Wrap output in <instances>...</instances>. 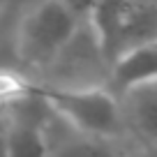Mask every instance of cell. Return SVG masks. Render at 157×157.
Returning a JSON list of instances; mask_svg holds the SVG:
<instances>
[{
	"label": "cell",
	"mask_w": 157,
	"mask_h": 157,
	"mask_svg": "<svg viewBox=\"0 0 157 157\" xmlns=\"http://www.w3.org/2000/svg\"><path fill=\"white\" fill-rule=\"evenodd\" d=\"M0 157H7V152H5V141H2V134H0Z\"/></svg>",
	"instance_id": "obj_8"
},
{
	"label": "cell",
	"mask_w": 157,
	"mask_h": 157,
	"mask_svg": "<svg viewBox=\"0 0 157 157\" xmlns=\"http://www.w3.org/2000/svg\"><path fill=\"white\" fill-rule=\"evenodd\" d=\"M23 2H25V0H23ZM33 2H37V0H33Z\"/></svg>",
	"instance_id": "obj_11"
},
{
	"label": "cell",
	"mask_w": 157,
	"mask_h": 157,
	"mask_svg": "<svg viewBox=\"0 0 157 157\" xmlns=\"http://www.w3.org/2000/svg\"><path fill=\"white\" fill-rule=\"evenodd\" d=\"M65 5H67V10L72 12V14H76L78 19L81 16H88L90 12H93V7L97 5V0H63Z\"/></svg>",
	"instance_id": "obj_7"
},
{
	"label": "cell",
	"mask_w": 157,
	"mask_h": 157,
	"mask_svg": "<svg viewBox=\"0 0 157 157\" xmlns=\"http://www.w3.org/2000/svg\"><path fill=\"white\" fill-rule=\"evenodd\" d=\"M125 95V116L134 132L148 141L150 146L157 143V81L141 83L129 88Z\"/></svg>",
	"instance_id": "obj_5"
},
{
	"label": "cell",
	"mask_w": 157,
	"mask_h": 157,
	"mask_svg": "<svg viewBox=\"0 0 157 157\" xmlns=\"http://www.w3.org/2000/svg\"><path fill=\"white\" fill-rule=\"evenodd\" d=\"M109 81L116 93H127L141 83L157 81V37L125 49L109 67Z\"/></svg>",
	"instance_id": "obj_3"
},
{
	"label": "cell",
	"mask_w": 157,
	"mask_h": 157,
	"mask_svg": "<svg viewBox=\"0 0 157 157\" xmlns=\"http://www.w3.org/2000/svg\"><path fill=\"white\" fill-rule=\"evenodd\" d=\"M46 136H49L46 157H120L109 146L106 136L78 132L53 111L46 123Z\"/></svg>",
	"instance_id": "obj_4"
},
{
	"label": "cell",
	"mask_w": 157,
	"mask_h": 157,
	"mask_svg": "<svg viewBox=\"0 0 157 157\" xmlns=\"http://www.w3.org/2000/svg\"><path fill=\"white\" fill-rule=\"evenodd\" d=\"M148 157H157V143H155V146H150V150H148Z\"/></svg>",
	"instance_id": "obj_9"
},
{
	"label": "cell",
	"mask_w": 157,
	"mask_h": 157,
	"mask_svg": "<svg viewBox=\"0 0 157 157\" xmlns=\"http://www.w3.org/2000/svg\"><path fill=\"white\" fill-rule=\"evenodd\" d=\"M78 19L63 0H37L21 19L16 33V56L25 65L46 67L76 33Z\"/></svg>",
	"instance_id": "obj_2"
},
{
	"label": "cell",
	"mask_w": 157,
	"mask_h": 157,
	"mask_svg": "<svg viewBox=\"0 0 157 157\" xmlns=\"http://www.w3.org/2000/svg\"><path fill=\"white\" fill-rule=\"evenodd\" d=\"M2 129H5V125H2V120H0V134H2Z\"/></svg>",
	"instance_id": "obj_10"
},
{
	"label": "cell",
	"mask_w": 157,
	"mask_h": 157,
	"mask_svg": "<svg viewBox=\"0 0 157 157\" xmlns=\"http://www.w3.org/2000/svg\"><path fill=\"white\" fill-rule=\"evenodd\" d=\"M35 93L69 127L95 136H113L123 123V109L106 88H67V86H37Z\"/></svg>",
	"instance_id": "obj_1"
},
{
	"label": "cell",
	"mask_w": 157,
	"mask_h": 157,
	"mask_svg": "<svg viewBox=\"0 0 157 157\" xmlns=\"http://www.w3.org/2000/svg\"><path fill=\"white\" fill-rule=\"evenodd\" d=\"M35 86L37 83H33L21 72H14L10 67H0V111L21 102L28 95H33Z\"/></svg>",
	"instance_id": "obj_6"
}]
</instances>
